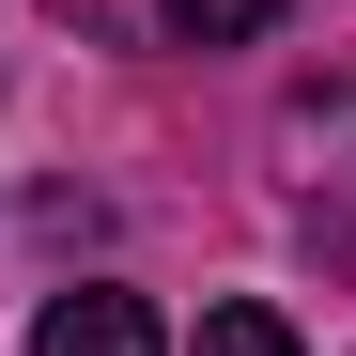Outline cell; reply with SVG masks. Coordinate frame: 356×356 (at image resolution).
I'll return each instance as SVG.
<instances>
[{
    "mask_svg": "<svg viewBox=\"0 0 356 356\" xmlns=\"http://www.w3.org/2000/svg\"><path fill=\"white\" fill-rule=\"evenodd\" d=\"M31 356H170V341H155V310H140V294H47Z\"/></svg>",
    "mask_w": 356,
    "mask_h": 356,
    "instance_id": "1",
    "label": "cell"
},
{
    "mask_svg": "<svg viewBox=\"0 0 356 356\" xmlns=\"http://www.w3.org/2000/svg\"><path fill=\"white\" fill-rule=\"evenodd\" d=\"M186 356H294V325L264 310V294H217V310H202V341Z\"/></svg>",
    "mask_w": 356,
    "mask_h": 356,
    "instance_id": "2",
    "label": "cell"
},
{
    "mask_svg": "<svg viewBox=\"0 0 356 356\" xmlns=\"http://www.w3.org/2000/svg\"><path fill=\"white\" fill-rule=\"evenodd\" d=\"M155 16L186 31V47H248V31H279V16H294V0H155Z\"/></svg>",
    "mask_w": 356,
    "mask_h": 356,
    "instance_id": "3",
    "label": "cell"
}]
</instances>
